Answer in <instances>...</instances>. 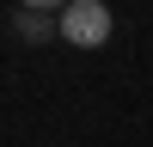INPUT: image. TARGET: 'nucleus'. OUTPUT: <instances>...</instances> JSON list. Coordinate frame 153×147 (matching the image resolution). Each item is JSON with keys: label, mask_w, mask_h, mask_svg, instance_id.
<instances>
[{"label": "nucleus", "mask_w": 153, "mask_h": 147, "mask_svg": "<svg viewBox=\"0 0 153 147\" xmlns=\"http://www.w3.org/2000/svg\"><path fill=\"white\" fill-rule=\"evenodd\" d=\"M61 37H68L74 49L110 43V6H104V0H74V6L61 12Z\"/></svg>", "instance_id": "f257e3e1"}, {"label": "nucleus", "mask_w": 153, "mask_h": 147, "mask_svg": "<svg viewBox=\"0 0 153 147\" xmlns=\"http://www.w3.org/2000/svg\"><path fill=\"white\" fill-rule=\"evenodd\" d=\"M19 37H31V43L49 37V19H43V12H19Z\"/></svg>", "instance_id": "f03ea898"}, {"label": "nucleus", "mask_w": 153, "mask_h": 147, "mask_svg": "<svg viewBox=\"0 0 153 147\" xmlns=\"http://www.w3.org/2000/svg\"><path fill=\"white\" fill-rule=\"evenodd\" d=\"M74 0H25V12H68Z\"/></svg>", "instance_id": "7ed1b4c3"}]
</instances>
